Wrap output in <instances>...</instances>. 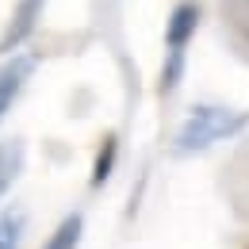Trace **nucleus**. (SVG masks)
<instances>
[{
	"label": "nucleus",
	"instance_id": "1",
	"mask_svg": "<svg viewBox=\"0 0 249 249\" xmlns=\"http://www.w3.org/2000/svg\"><path fill=\"white\" fill-rule=\"evenodd\" d=\"M249 126L246 111H234V107H222V104H199L188 111V119L177 130V150L180 154H199V150H211L218 142L242 134Z\"/></svg>",
	"mask_w": 249,
	"mask_h": 249
},
{
	"label": "nucleus",
	"instance_id": "4",
	"mask_svg": "<svg viewBox=\"0 0 249 249\" xmlns=\"http://www.w3.org/2000/svg\"><path fill=\"white\" fill-rule=\"evenodd\" d=\"M31 73H35L31 54H19V58H12L8 65H0V123H4V115L12 111V104L19 100V92H23V85H27Z\"/></svg>",
	"mask_w": 249,
	"mask_h": 249
},
{
	"label": "nucleus",
	"instance_id": "6",
	"mask_svg": "<svg viewBox=\"0 0 249 249\" xmlns=\"http://www.w3.org/2000/svg\"><path fill=\"white\" fill-rule=\"evenodd\" d=\"M19 165H23V146H19V142H4V146H0V196L19 177Z\"/></svg>",
	"mask_w": 249,
	"mask_h": 249
},
{
	"label": "nucleus",
	"instance_id": "2",
	"mask_svg": "<svg viewBox=\"0 0 249 249\" xmlns=\"http://www.w3.org/2000/svg\"><path fill=\"white\" fill-rule=\"evenodd\" d=\"M199 27V4L180 0L165 23V69H161V96H169L180 77H184V62H188V42Z\"/></svg>",
	"mask_w": 249,
	"mask_h": 249
},
{
	"label": "nucleus",
	"instance_id": "8",
	"mask_svg": "<svg viewBox=\"0 0 249 249\" xmlns=\"http://www.w3.org/2000/svg\"><path fill=\"white\" fill-rule=\"evenodd\" d=\"M23 226H27L23 211H4V215H0V249H19Z\"/></svg>",
	"mask_w": 249,
	"mask_h": 249
},
{
	"label": "nucleus",
	"instance_id": "5",
	"mask_svg": "<svg viewBox=\"0 0 249 249\" xmlns=\"http://www.w3.org/2000/svg\"><path fill=\"white\" fill-rule=\"evenodd\" d=\"M81 234H85V218L81 215H65L42 249H77L81 246Z\"/></svg>",
	"mask_w": 249,
	"mask_h": 249
},
{
	"label": "nucleus",
	"instance_id": "9",
	"mask_svg": "<svg viewBox=\"0 0 249 249\" xmlns=\"http://www.w3.org/2000/svg\"><path fill=\"white\" fill-rule=\"evenodd\" d=\"M115 154H119V142H115V134H107V142H104V150L96 157V169H92V188H100L107 177H111V165H115Z\"/></svg>",
	"mask_w": 249,
	"mask_h": 249
},
{
	"label": "nucleus",
	"instance_id": "3",
	"mask_svg": "<svg viewBox=\"0 0 249 249\" xmlns=\"http://www.w3.org/2000/svg\"><path fill=\"white\" fill-rule=\"evenodd\" d=\"M38 16H42V0H19L4 35H0V54H12L16 46H23L35 35V27H38Z\"/></svg>",
	"mask_w": 249,
	"mask_h": 249
},
{
	"label": "nucleus",
	"instance_id": "7",
	"mask_svg": "<svg viewBox=\"0 0 249 249\" xmlns=\"http://www.w3.org/2000/svg\"><path fill=\"white\" fill-rule=\"evenodd\" d=\"M222 19L249 46V0H222Z\"/></svg>",
	"mask_w": 249,
	"mask_h": 249
}]
</instances>
